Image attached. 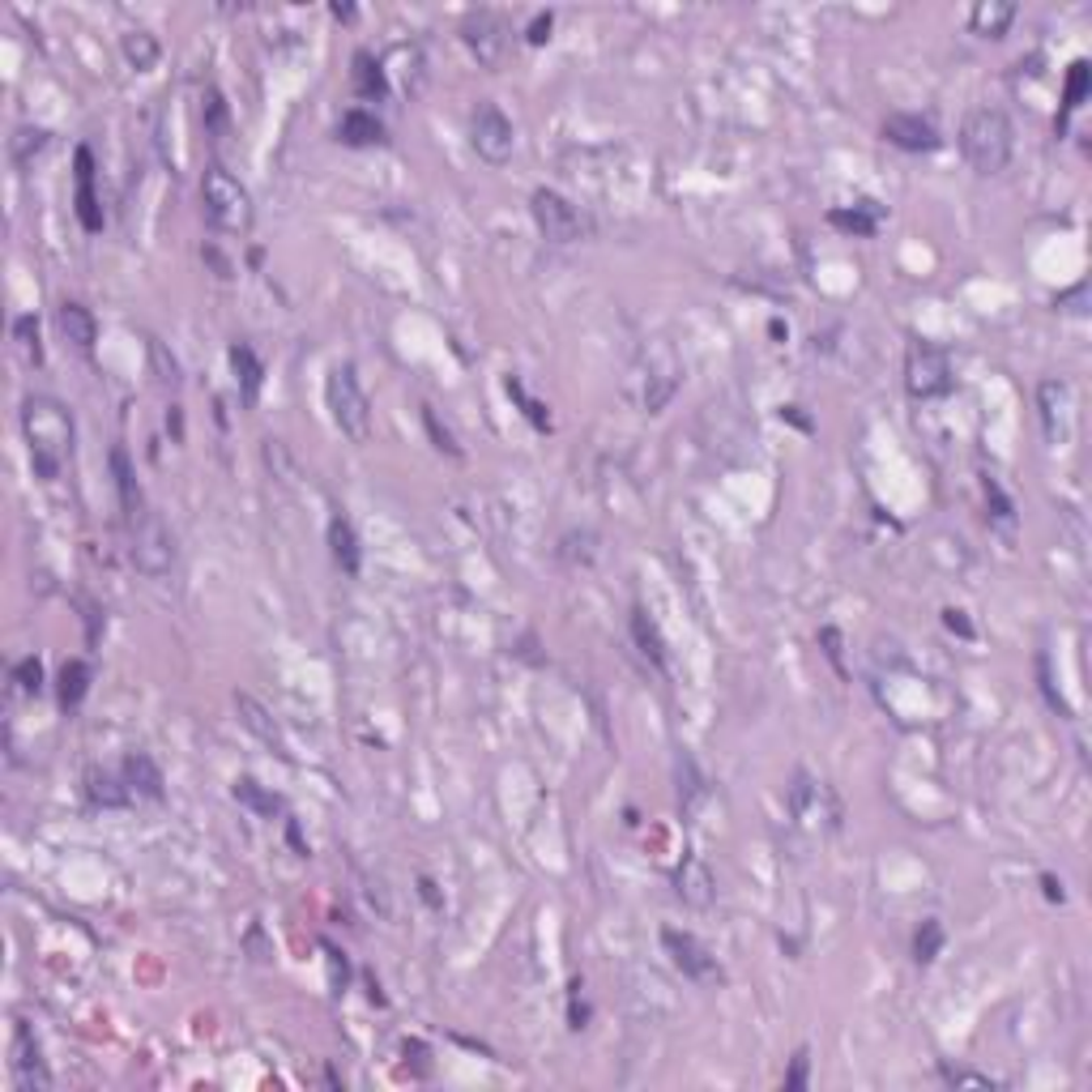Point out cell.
<instances>
[{"label":"cell","mask_w":1092,"mask_h":1092,"mask_svg":"<svg viewBox=\"0 0 1092 1092\" xmlns=\"http://www.w3.org/2000/svg\"><path fill=\"white\" fill-rule=\"evenodd\" d=\"M22 431L31 444V462L39 478H61V470L73 457V414L65 401H56L47 393H31L22 406Z\"/></svg>","instance_id":"obj_1"},{"label":"cell","mask_w":1092,"mask_h":1092,"mask_svg":"<svg viewBox=\"0 0 1092 1092\" xmlns=\"http://www.w3.org/2000/svg\"><path fill=\"white\" fill-rule=\"evenodd\" d=\"M683 385V363L666 337H653L641 347L636 363L627 367V397L636 401L645 414H662L670 406V397Z\"/></svg>","instance_id":"obj_2"},{"label":"cell","mask_w":1092,"mask_h":1092,"mask_svg":"<svg viewBox=\"0 0 1092 1092\" xmlns=\"http://www.w3.org/2000/svg\"><path fill=\"white\" fill-rule=\"evenodd\" d=\"M1012 120L998 107H973L960 124V150L977 176H998L1012 162Z\"/></svg>","instance_id":"obj_3"},{"label":"cell","mask_w":1092,"mask_h":1092,"mask_svg":"<svg viewBox=\"0 0 1092 1092\" xmlns=\"http://www.w3.org/2000/svg\"><path fill=\"white\" fill-rule=\"evenodd\" d=\"M201 206H206V218L214 222V231L222 235H248L252 231V192L226 171L222 162H214L206 176H201Z\"/></svg>","instance_id":"obj_4"},{"label":"cell","mask_w":1092,"mask_h":1092,"mask_svg":"<svg viewBox=\"0 0 1092 1092\" xmlns=\"http://www.w3.org/2000/svg\"><path fill=\"white\" fill-rule=\"evenodd\" d=\"M325 401H329V414L337 423V431L355 444H367L371 436V406H367V393L359 385V371L351 363H337L325 380Z\"/></svg>","instance_id":"obj_5"},{"label":"cell","mask_w":1092,"mask_h":1092,"mask_svg":"<svg viewBox=\"0 0 1092 1092\" xmlns=\"http://www.w3.org/2000/svg\"><path fill=\"white\" fill-rule=\"evenodd\" d=\"M786 802H790L794 824L802 832H815V837H820V832H837L841 820H845L837 790H832L828 781H820V777H811V772H794V786H790Z\"/></svg>","instance_id":"obj_6"},{"label":"cell","mask_w":1092,"mask_h":1092,"mask_svg":"<svg viewBox=\"0 0 1092 1092\" xmlns=\"http://www.w3.org/2000/svg\"><path fill=\"white\" fill-rule=\"evenodd\" d=\"M129 530H133V546H129L133 568L141 572V577L162 581L167 572L176 568V538H171V530L162 525V516L146 508Z\"/></svg>","instance_id":"obj_7"},{"label":"cell","mask_w":1092,"mask_h":1092,"mask_svg":"<svg viewBox=\"0 0 1092 1092\" xmlns=\"http://www.w3.org/2000/svg\"><path fill=\"white\" fill-rule=\"evenodd\" d=\"M905 389L917 401H935L952 393V359L931 341H913L905 355Z\"/></svg>","instance_id":"obj_8"},{"label":"cell","mask_w":1092,"mask_h":1092,"mask_svg":"<svg viewBox=\"0 0 1092 1092\" xmlns=\"http://www.w3.org/2000/svg\"><path fill=\"white\" fill-rule=\"evenodd\" d=\"M470 146H474V154L482 162H492V167H504L512 158V150H516V129L492 99H482L470 111Z\"/></svg>","instance_id":"obj_9"},{"label":"cell","mask_w":1092,"mask_h":1092,"mask_svg":"<svg viewBox=\"0 0 1092 1092\" xmlns=\"http://www.w3.org/2000/svg\"><path fill=\"white\" fill-rule=\"evenodd\" d=\"M530 214L538 222V231L551 244H577L585 235V214L572 206L568 196H559L555 188H538L530 196Z\"/></svg>","instance_id":"obj_10"},{"label":"cell","mask_w":1092,"mask_h":1092,"mask_svg":"<svg viewBox=\"0 0 1092 1092\" xmlns=\"http://www.w3.org/2000/svg\"><path fill=\"white\" fill-rule=\"evenodd\" d=\"M9 1071H13V1084L26 1088V1092H47L51 1088V1071H47V1062H43V1050H39L35 1032L26 1028V1024H13Z\"/></svg>","instance_id":"obj_11"},{"label":"cell","mask_w":1092,"mask_h":1092,"mask_svg":"<svg viewBox=\"0 0 1092 1092\" xmlns=\"http://www.w3.org/2000/svg\"><path fill=\"white\" fill-rule=\"evenodd\" d=\"M662 947L670 952L675 969L683 977H692V982H713V977H722V964H717V956L708 952V947L692 931H662Z\"/></svg>","instance_id":"obj_12"},{"label":"cell","mask_w":1092,"mask_h":1092,"mask_svg":"<svg viewBox=\"0 0 1092 1092\" xmlns=\"http://www.w3.org/2000/svg\"><path fill=\"white\" fill-rule=\"evenodd\" d=\"M462 39L478 56V65H492L496 69L504 61V47H508V26H504V17L478 9V13H466L462 17Z\"/></svg>","instance_id":"obj_13"},{"label":"cell","mask_w":1092,"mask_h":1092,"mask_svg":"<svg viewBox=\"0 0 1092 1092\" xmlns=\"http://www.w3.org/2000/svg\"><path fill=\"white\" fill-rule=\"evenodd\" d=\"M883 137L893 141L897 150H909V154L939 150V129L926 116H913V111H897V116H887L883 120Z\"/></svg>","instance_id":"obj_14"},{"label":"cell","mask_w":1092,"mask_h":1092,"mask_svg":"<svg viewBox=\"0 0 1092 1092\" xmlns=\"http://www.w3.org/2000/svg\"><path fill=\"white\" fill-rule=\"evenodd\" d=\"M1038 410H1042V427H1046L1050 444L1071 436V389L1062 380H1042L1038 385Z\"/></svg>","instance_id":"obj_15"},{"label":"cell","mask_w":1092,"mask_h":1092,"mask_svg":"<svg viewBox=\"0 0 1092 1092\" xmlns=\"http://www.w3.org/2000/svg\"><path fill=\"white\" fill-rule=\"evenodd\" d=\"M56 325H61V333H65V341H69L73 351H81V355H90V351H95V341H99V321H95V312L85 307V303L65 299L61 307H56Z\"/></svg>","instance_id":"obj_16"},{"label":"cell","mask_w":1092,"mask_h":1092,"mask_svg":"<svg viewBox=\"0 0 1092 1092\" xmlns=\"http://www.w3.org/2000/svg\"><path fill=\"white\" fill-rule=\"evenodd\" d=\"M675 893L679 901H687L692 909H708L713 905V893H717V883H713V871L704 867V862L696 853H687L679 862V871H675Z\"/></svg>","instance_id":"obj_17"},{"label":"cell","mask_w":1092,"mask_h":1092,"mask_svg":"<svg viewBox=\"0 0 1092 1092\" xmlns=\"http://www.w3.org/2000/svg\"><path fill=\"white\" fill-rule=\"evenodd\" d=\"M77 222L85 231H103V210H99V196H95V154L90 150H77Z\"/></svg>","instance_id":"obj_18"},{"label":"cell","mask_w":1092,"mask_h":1092,"mask_svg":"<svg viewBox=\"0 0 1092 1092\" xmlns=\"http://www.w3.org/2000/svg\"><path fill=\"white\" fill-rule=\"evenodd\" d=\"M111 478H116V496H120V508L129 516V525L137 521L141 512H146V500H141V486H137V474H133V462L124 448H111Z\"/></svg>","instance_id":"obj_19"},{"label":"cell","mask_w":1092,"mask_h":1092,"mask_svg":"<svg viewBox=\"0 0 1092 1092\" xmlns=\"http://www.w3.org/2000/svg\"><path fill=\"white\" fill-rule=\"evenodd\" d=\"M120 772H124V781H129V790L137 798H162V772H158V764L146 752H133L120 764Z\"/></svg>","instance_id":"obj_20"},{"label":"cell","mask_w":1092,"mask_h":1092,"mask_svg":"<svg viewBox=\"0 0 1092 1092\" xmlns=\"http://www.w3.org/2000/svg\"><path fill=\"white\" fill-rule=\"evenodd\" d=\"M1012 22H1016V5H1003V0H986V5H977L969 13L973 35H982V39H1003Z\"/></svg>","instance_id":"obj_21"},{"label":"cell","mask_w":1092,"mask_h":1092,"mask_svg":"<svg viewBox=\"0 0 1092 1092\" xmlns=\"http://www.w3.org/2000/svg\"><path fill=\"white\" fill-rule=\"evenodd\" d=\"M337 137L347 141V146H376V141H385V124L371 116V111L351 107L347 116H341V124H337Z\"/></svg>","instance_id":"obj_22"},{"label":"cell","mask_w":1092,"mask_h":1092,"mask_svg":"<svg viewBox=\"0 0 1092 1092\" xmlns=\"http://www.w3.org/2000/svg\"><path fill=\"white\" fill-rule=\"evenodd\" d=\"M329 546H333L337 568L347 572V577H359L363 555H359V538H355V530H351L347 516H333V521H329Z\"/></svg>","instance_id":"obj_23"},{"label":"cell","mask_w":1092,"mask_h":1092,"mask_svg":"<svg viewBox=\"0 0 1092 1092\" xmlns=\"http://www.w3.org/2000/svg\"><path fill=\"white\" fill-rule=\"evenodd\" d=\"M828 222L841 226V231H853V235H875L879 222H883V210L875 206V201H858L853 210H832Z\"/></svg>","instance_id":"obj_24"},{"label":"cell","mask_w":1092,"mask_h":1092,"mask_svg":"<svg viewBox=\"0 0 1092 1092\" xmlns=\"http://www.w3.org/2000/svg\"><path fill=\"white\" fill-rule=\"evenodd\" d=\"M355 90H359V99H385L389 95V73L371 51L355 56Z\"/></svg>","instance_id":"obj_25"},{"label":"cell","mask_w":1092,"mask_h":1092,"mask_svg":"<svg viewBox=\"0 0 1092 1092\" xmlns=\"http://www.w3.org/2000/svg\"><path fill=\"white\" fill-rule=\"evenodd\" d=\"M201 120H206V133H210L214 141H226V137H231V107H226V99H222L218 85H206V90H201Z\"/></svg>","instance_id":"obj_26"},{"label":"cell","mask_w":1092,"mask_h":1092,"mask_svg":"<svg viewBox=\"0 0 1092 1092\" xmlns=\"http://www.w3.org/2000/svg\"><path fill=\"white\" fill-rule=\"evenodd\" d=\"M90 802H95V807H129V802H137V794L129 790L124 772H120V777H111V772H95V777H90Z\"/></svg>","instance_id":"obj_27"},{"label":"cell","mask_w":1092,"mask_h":1092,"mask_svg":"<svg viewBox=\"0 0 1092 1092\" xmlns=\"http://www.w3.org/2000/svg\"><path fill=\"white\" fill-rule=\"evenodd\" d=\"M120 51H124V61H129L137 73L154 69V65H158V56H162V47H158V39H154L150 31H129V35L120 39Z\"/></svg>","instance_id":"obj_28"},{"label":"cell","mask_w":1092,"mask_h":1092,"mask_svg":"<svg viewBox=\"0 0 1092 1092\" xmlns=\"http://www.w3.org/2000/svg\"><path fill=\"white\" fill-rule=\"evenodd\" d=\"M231 367H235V380L244 389V401H252L256 389H261V359L252 355L248 341H235V347H231Z\"/></svg>","instance_id":"obj_29"},{"label":"cell","mask_w":1092,"mask_h":1092,"mask_svg":"<svg viewBox=\"0 0 1092 1092\" xmlns=\"http://www.w3.org/2000/svg\"><path fill=\"white\" fill-rule=\"evenodd\" d=\"M235 802H244V807H248L252 815H261V820H274V815L282 811L278 794L261 790V786H256L252 777H240V781H235Z\"/></svg>","instance_id":"obj_30"},{"label":"cell","mask_w":1092,"mask_h":1092,"mask_svg":"<svg viewBox=\"0 0 1092 1092\" xmlns=\"http://www.w3.org/2000/svg\"><path fill=\"white\" fill-rule=\"evenodd\" d=\"M631 636H636L641 653L649 657L653 666H662V670H666V645H662V636H657V623H653L645 611L631 615Z\"/></svg>","instance_id":"obj_31"},{"label":"cell","mask_w":1092,"mask_h":1092,"mask_svg":"<svg viewBox=\"0 0 1092 1092\" xmlns=\"http://www.w3.org/2000/svg\"><path fill=\"white\" fill-rule=\"evenodd\" d=\"M704 794H708V790H704V777H700L696 760H692V756H679V802H683V811L692 815V811H696V802H700Z\"/></svg>","instance_id":"obj_32"},{"label":"cell","mask_w":1092,"mask_h":1092,"mask_svg":"<svg viewBox=\"0 0 1092 1092\" xmlns=\"http://www.w3.org/2000/svg\"><path fill=\"white\" fill-rule=\"evenodd\" d=\"M85 687H90V666L81 662H65V670H61V704L65 708H77L81 704V696H85Z\"/></svg>","instance_id":"obj_33"},{"label":"cell","mask_w":1092,"mask_h":1092,"mask_svg":"<svg viewBox=\"0 0 1092 1092\" xmlns=\"http://www.w3.org/2000/svg\"><path fill=\"white\" fill-rule=\"evenodd\" d=\"M235 708H240V722H244V726H248L256 738L278 742V730H274V722H269V713H265L261 704H256L252 696H244V692H240V696H235Z\"/></svg>","instance_id":"obj_34"},{"label":"cell","mask_w":1092,"mask_h":1092,"mask_svg":"<svg viewBox=\"0 0 1092 1092\" xmlns=\"http://www.w3.org/2000/svg\"><path fill=\"white\" fill-rule=\"evenodd\" d=\"M13 341L26 363H43V347H39V321L35 316H17L13 321Z\"/></svg>","instance_id":"obj_35"},{"label":"cell","mask_w":1092,"mask_h":1092,"mask_svg":"<svg viewBox=\"0 0 1092 1092\" xmlns=\"http://www.w3.org/2000/svg\"><path fill=\"white\" fill-rule=\"evenodd\" d=\"M939 952H943V926L935 922V917H926V922L917 926V935H913V956H917V964H931Z\"/></svg>","instance_id":"obj_36"},{"label":"cell","mask_w":1092,"mask_h":1092,"mask_svg":"<svg viewBox=\"0 0 1092 1092\" xmlns=\"http://www.w3.org/2000/svg\"><path fill=\"white\" fill-rule=\"evenodd\" d=\"M423 427H427V436H431V444H436L440 452H448V457H462V444L452 440V431L440 423V414L431 410V406H423Z\"/></svg>","instance_id":"obj_37"},{"label":"cell","mask_w":1092,"mask_h":1092,"mask_svg":"<svg viewBox=\"0 0 1092 1092\" xmlns=\"http://www.w3.org/2000/svg\"><path fill=\"white\" fill-rule=\"evenodd\" d=\"M1088 77H1092L1088 61H1076V65H1071V73H1067V95H1062V111H1076V107H1084Z\"/></svg>","instance_id":"obj_38"},{"label":"cell","mask_w":1092,"mask_h":1092,"mask_svg":"<svg viewBox=\"0 0 1092 1092\" xmlns=\"http://www.w3.org/2000/svg\"><path fill=\"white\" fill-rule=\"evenodd\" d=\"M986 504H990V516L998 525H1016V504L1003 496V486L994 478H986Z\"/></svg>","instance_id":"obj_39"},{"label":"cell","mask_w":1092,"mask_h":1092,"mask_svg":"<svg viewBox=\"0 0 1092 1092\" xmlns=\"http://www.w3.org/2000/svg\"><path fill=\"white\" fill-rule=\"evenodd\" d=\"M13 683L22 687V692H39V687H43V666H39V657H22V662L13 666Z\"/></svg>","instance_id":"obj_40"},{"label":"cell","mask_w":1092,"mask_h":1092,"mask_svg":"<svg viewBox=\"0 0 1092 1092\" xmlns=\"http://www.w3.org/2000/svg\"><path fill=\"white\" fill-rule=\"evenodd\" d=\"M150 355H154V367H158V380H162V385H180V367H176V359H167V347H162V341L150 337Z\"/></svg>","instance_id":"obj_41"},{"label":"cell","mask_w":1092,"mask_h":1092,"mask_svg":"<svg viewBox=\"0 0 1092 1092\" xmlns=\"http://www.w3.org/2000/svg\"><path fill=\"white\" fill-rule=\"evenodd\" d=\"M508 393H512V397H516V401H521V406H525V414L534 418V427H551V418L542 414V406H538V401H530V397H525V389H521V380H516V376L508 380Z\"/></svg>","instance_id":"obj_42"},{"label":"cell","mask_w":1092,"mask_h":1092,"mask_svg":"<svg viewBox=\"0 0 1092 1092\" xmlns=\"http://www.w3.org/2000/svg\"><path fill=\"white\" fill-rule=\"evenodd\" d=\"M807 1062H811L807 1050H798V1054H794V1067H790V1076H786V1088H790V1092H794V1088H807Z\"/></svg>","instance_id":"obj_43"},{"label":"cell","mask_w":1092,"mask_h":1092,"mask_svg":"<svg viewBox=\"0 0 1092 1092\" xmlns=\"http://www.w3.org/2000/svg\"><path fill=\"white\" fill-rule=\"evenodd\" d=\"M943 1080H947V1084H977V1088H998V1080H990V1076H973V1071H952V1067H943Z\"/></svg>","instance_id":"obj_44"},{"label":"cell","mask_w":1092,"mask_h":1092,"mask_svg":"<svg viewBox=\"0 0 1092 1092\" xmlns=\"http://www.w3.org/2000/svg\"><path fill=\"white\" fill-rule=\"evenodd\" d=\"M546 39H551V13H538L530 26V43H546Z\"/></svg>","instance_id":"obj_45"},{"label":"cell","mask_w":1092,"mask_h":1092,"mask_svg":"<svg viewBox=\"0 0 1092 1092\" xmlns=\"http://www.w3.org/2000/svg\"><path fill=\"white\" fill-rule=\"evenodd\" d=\"M943 623L952 627V631H960V636H969V631H973V627H969V619H960V611H947V615H943Z\"/></svg>","instance_id":"obj_46"},{"label":"cell","mask_w":1092,"mask_h":1092,"mask_svg":"<svg viewBox=\"0 0 1092 1092\" xmlns=\"http://www.w3.org/2000/svg\"><path fill=\"white\" fill-rule=\"evenodd\" d=\"M1046 897H1050V901H1062V887H1058L1050 875H1046Z\"/></svg>","instance_id":"obj_47"}]
</instances>
